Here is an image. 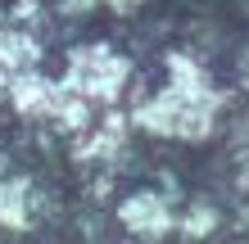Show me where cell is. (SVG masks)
<instances>
[{
  "mask_svg": "<svg viewBox=\"0 0 249 244\" xmlns=\"http://www.w3.org/2000/svg\"><path fill=\"white\" fill-rule=\"evenodd\" d=\"M123 81H127V59H118L113 50H105V46H82V50H72V59H68V81H64L68 91L109 104V99H118Z\"/></svg>",
  "mask_w": 249,
  "mask_h": 244,
  "instance_id": "obj_2",
  "label": "cell"
},
{
  "mask_svg": "<svg viewBox=\"0 0 249 244\" xmlns=\"http://www.w3.org/2000/svg\"><path fill=\"white\" fill-rule=\"evenodd\" d=\"M27 181L18 177H0V226H14V231H23L27 226Z\"/></svg>",
  "mask_w": 249,
  "mask_h": 244,
  "instance_id": "obj_6",
  "label": "cell"
},
{
  "mask_svg": "<svg viewBox=\"0 0 249 244\" xmlns=\"http://www.w3.org/2000/svg\"><path fill=\"white\" fill-rule=\"evenodd\" d=\"M213 226H217V212L209 208V204H195L181 217V235H190V240H204V235H213Z\"/></svg>",
  "mask_w": 249,
  "mask_h": 244,
  "instance_id": "obj_7",
  "label": "cell"
},
{
  "mask_svg": "<svg viewBox=\"0 0 249 244\" xmlns=\"http://www.w3.org/2000/svg\"><path fill=\"white\" fill-rule=\"evenodd\" d=\"M172 86H204V77H199V68L190 64V59H181V54H172Z\"/></svg>",
  "mask_w": 249,
  "mask_h": 244,
  "instance_id": "obj_8",
  "label": "cell"
},
{
  "mask_svg": "<svg viewBox=\"0 0 249 244\" xmlns=\"http://www.w3.org/2000/svg\"><path fill=\"white\" fill-rule=\"evenodd\" d=\"M118 217H123V226H127L131 235H145V240H159V235L172 231V212H168V204H163L159 195H150V190L127 195L123 208H118Z\"/></svg>",
  "mask_w": 249,
  "mask_h": 244,
  "instance_id": "obj_3",
  "label": "cell"
},
{
  "mask_svg": "<svg viewBox=\"0 0 249 244\" xmlns=\"http://www.w3.org/2000/svg\"><path fill=\"white\" fill-rule=\"evenodd\" d=\"M109 5H113V9H118V14H127V9H136V5H141V0H109Z\"/></svg>",
  "mask_w": 249,
  "mask_h": 244,
  "instance_id": "obj_10",
  "label": "cell"
},
{
  "mask_svg": "<svg viewBox=\"0 0 249 244\" xmlns=\"http://www.w3.org/2000/svg\"><path fill=\"white\" fill-rule=\"evenodd\" d=\"M36 41L18 32V27H0V81H9L14 73H23V68L36 64Z\"/></svg>",
  "mask_w": 249,
  "mask_h": 244,
  "instance_id": "obj_5",
  "label": "cell"
},
{
  "mask_svg": "<svg viewBox=\"0 0 249 244\" xmlns=\"http://www.w3.org/2000/svg\"><path fill=\"white\" fill-rule=\"evenodd\" d=\"M217 95L209 86H168L150 104L136 109V122L154 136H177V140H204L213 131Z\"/></svg>",
  "mask_w": 249,
  "mask_h": 244,
  "instance_id": "obj_1",
  "label": "cell"
},
{
  "mask_svg": "<svg viewBox=\"0 0 249 244\" xmlns=\"http://www.w3.org/2000/svg\"><path fill=\"white\" fill-rule=\"evenodd\" d=\"M91 5H95V0H59V9H64V14H86Z\"/></svg>",
  "mask_w": 249,
  "mask_h": 244,
  "instance_id": "obj_9",
  "label": "cell"
},
{
  "mask_svg": "<svg viewBox=\"0 0 249 244\" xmlns=\"http://www.w3.org/2000/svg\"><path fill=\"white\" fill-rule=\"evenodd\" d=\"M9 99H14V109L18 113H50V104H54V91H59V86H50L41 73H32V68H23V73H14L9 81Z\"/></svg>",
  "mask_w": 249,
  "mask_h": 244,
  "instance_id": "obj_4",
  "label": "cell"
}]
</instances>
